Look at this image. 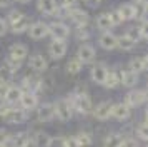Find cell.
<instances>
[{"label":"cell","instance_id":"cell-1","mask_svg":"<svg viewBox=\"0 0 148 147\" xmlns=\"http://www.w3.org/2000/svg\"><path fill=\"white\" fill-rule=\"evenodd\" d=\"M25 112L27 110H23V109L8 107V104L0 107V117L5 119L7 122H10V124H22V122H25V119H27V114Z\"/></svg>","mask_w":148,"mask_h":147},{"label":"cell","instance_id":"cell-2","mask_svg":"<svg viewBox=\"0 0 148 147\" xmlns=\"http://www.w3.org/2000/svg\"><path fill=\"white\" fill-rule=\"evenodd\" d=\"M8 24H10V30L14 33H23L30 27V19L22 12H12L8 15Z\"/></svg>","mask_w":148,"mask_h":147},{"label":"cell","instance_id":"cell-3","mask_svg":"<svg viewBox=\"0 0 148 147\" xmlns=\"http://www.w3.org/2000/svg\"><path fill=\"white\" fill-rule=\"evenodd\" d=\"M72 109H77L80 114H90L93 110V105H92V99L88 97L87 94H75L72 99H68Z\"/></svg>","mask_w":148,"mask_h":147},{"label":"cell","instance_id":"cell-4","mask_svg":"<svg viewBox=\"0 0 148 147\" xmlns=\"http://www.w3.org/2000/svg\"><path fill=\"white\" fill-rule=\"evenodd\" d=\"M55 107V115H57V119L62 120V122H68V120L72 119V105H70V102L68 100H57L53 104Z\"/></svg>","mask_w":148,"mask_h":147},{"label":"cell","instance_id":"cell-5","mask_svg":"<svg viewBox=\"0 0 148 147\" xmlns=\"http://www.w3.org/2000/svg\"><path fill=\"white\" fill-rule=\"evenodd\" d=\"M18 102H20V105L23 110H34L35 107L38 105V97L32 90H25V92H22Z\"/></svg>","mask_w":148,"mask_h":147},{"label":"cell","instance_id":"cell-6","mask_svg":"<svg viewBox=\"0 0 148 147\" xmlns=\"http://www.w3.org/2000/svg\"><path fill=\"white\" fill-rule=\"evenodd\" d=\"M48 33H50L55 40H65L68 37L70 30H68V27L65 25V24L55 22V24H52V25H48Z\"/></svg>","mask_w":148,"mask_h":147},{"label":"cell","instance_id":"cell-7","mask_svg":"<svg viewBox=\"0 0 148 147\" xmlns=\"http://www.w3.org/2000/svg\"><path fill=\"white\" fill-rule=\"evenodd\" d=\"M48 53H50V57L55 60L62 59L65 53H67V44L63 42V40H55L48 45Z\"/></svg>","mask_w":148,"mask_h":147},{"label":"cell","instance_id":"cell-8","mask_svg":"<svg viewBox=\"0 0 148 147\" xmlns=\"http://www.w3.org/2000/svg\"><path fill=\"white\" fill-rule=\"evenodd\" d=\"M28 33L34 40H42L43 37L48 35V25L43 24V22H35L28 27Z\"/></svg>","mask_w":148,"mask_h":147},{"label":"cell","instance_id":"cell-9","mask_svg":"<svg viewBox=\"0 0 148 147\" xmlns=\"http://www.w3.org/2000/svg\"><path fill=\"white\" fill-rule=\"evenodd\" d=\"M28 67H32L35 72H45L48 67V62L42 53H35L28 59Z\"/></svg>","mask_w":148,"mask_h":147},{"label":"cell","instance_id":"cell-10","mask_svg":"<svg viewBox=\"0 0 148 147\" xmlns=\"http://www.w3.org/2000/svg\"><path fill=\"white\" fill-rule=\"evenodd\" d=\"M77 59L80 60L82 64H88V62H93L95 59V49L88 44H83L78 49V53H77Z\"/></svg>","mask_w":148,"mask_h":147},{"label":"cell","instance_id":"cell-11","mask_svg":"<svg viewBox=\"0 0 148 147\" xmlns=\"http://www.w3.org/2000/svg\"><path fill=\"white\" fill-rule=\"evenodd\" d=\"M145 100H147V92H143V90H133V92H130L127 95L125 104L128 107H136V105H141Z\"/></svg>","mask_w":148,"mask_h":147},{"label":"cell","instance_id":"cell-12","mask_svg":"<svg viewBox=\"0 0 148 147\" xmlns=\"http://www.w3.org/2000/svg\"><path fill=\"white\" fill-rule=\"evenodd\" d=\"M37 115H38V120L40 122H50V120L55 117V107L53 104H42L40 107H38V112H37Z\"/></svg>","mask_w":148,"mask_h":147},{"label":"cell","instance_id":"cell-13","mask_svg":"<svg viewBox=\"0 0 148 147\" xmlns=\"http://www.w3.org/2000/svg\"><path fill=\"white\" fill-rule=\"evenodd\" d=\"M93 115L98 120H107L112 117V104L110 102H101L93 109Z\"/></svg>","mask_w":148,"mask_h":147},{"label":"cell","instance_id":"cell-14","mask_svg":"<svg viewBox=\"0 0 148 147\" xmlns=\"http://www.w3.org/2000/svg\"><path fill=\"white\" fill-rule=\"evenodd\" d=\"M68 15H70L72 22H73V24H77L78 27L87 25V24H88V20H90L88 13H87V12H83V10H80V8H72Z\"/></svg>","mask_w":148,"mask_h":147},{"label":"cell","instance_id":"cell-15","mask_svg":"<svg viewBox=\"0 0 148 147\" xmlns=\"http://www.w3.org/2000/svg\"><path fill=\"white\" fill-rule=\"evenodd\" d=\"M112 117L116 120H127L130 117V107L127 104H115L112 105Z\"/></svg>","mask_w":148,"mask_h":147},{"label":"cell","instance_id":"cell-16","mask_svg":"<svg viewBox=\"0 0 148 147\" xmlns=\"http://www.w3.org/2000/svg\"><path fill=\"white\" fill-rule=\"evenodd\" d=\"M37 7L45 15H55V12H57V0H38Z\"/></svg>","mask_w":148,"mask_h":147},{"label":"cell","instance_id":"cell-17","mask_svg":"<svg viewBox=\"0 0 148 147\" xmlns=\"http://www.w3.org/2000/svg\"><path fill=\"white\" fill-rule=\"evenodd\" d=\"M107 72H108L107 67L101 65V64L92 67V72H90L92 80H93V82H97V84H103V82H105V77H107Z\"/></svg>","mask_w":148,"mask_h":147},{"label":"cell","instance_id":"cell-18","mask_svg":"<svg viewBox=\"0 0 148 147\" xmlns=\"http://www.w3.org/2000/svg\"><path fill=\"white\" fill-rule=\"evenodd\" d=\"M116 39L118 37H115L112 32H105L100 37V45L105 50H113V49H116Z\"/></svg>","mask_w":148,"mask_h":147},{"label":"cell","instance_id":"cell-19","mask_svg":"<svg viewBox=\"0 0 148 147\" xmlns=\"http://www.w3.org/2000/svg\"><path fill=\"white\" fill-rule=\"evenodd\" d=\"M27 55H28L27 45H23V44H14V45L10 47V55L8 57H14L17 60H23Z\"/></svg>","mask_w":148,"mask_h":147},{"label":"cell","instance_id":"cell-20","mask_svg":"<svg viewBox=\"0 0 148 147\" xmlns=\"http://www.w3.org/2000/svg\"><path fill=\"white\" fill-rule=\"evenodd\" d=\"M20 95H22V89L20 87H8L7 90H5V94H3V99H5V102L7 104H15L17 100H20Z\"/></svg>","mask_w":148,"mask_h":147},{"label":"cell","instance_id":"cell-21","mask_svg":"<svg viewBox=\"0 0 148 147\" xmlns=\"http://www.w3.org/2000/svg\"><path fill=\"white\" fill-rule=\"evenodd\" d=\"M120 82L125 87H133L138 82V74L133 72V70H123L120 75Z\"/></svg>","mask_w":148,"mask_h":147},{"label":"cell","instance_id":"cell-22","mask_svg":"<svg viewBox=\"0 0 148 147\" xmlns=\"http://www.w3.org/2000/svg\"><path fill=\"white\" fill-rule=\"evenodd\" d=\"M28 142H30V139L27 137V134L18 132V134L10 135V142L8 144L12 147H28Z\"/></svg>","mask_w":148,"mask_h":147},{"label":"cell","instance_id":"cell-23","mask_svg":"<svg viewBox=\"0 0 148 147\" xmlns=\"http://www.w3.org/2000/svg\"><path fill=\"white\" fill-rule=\"evenodd\" d=\"M50 142H52V137L47 132H43V130L35 132V135H34L35 147H50Z\"/></svg>","mask_w":148,"mask_h":147},{"label":"cell","instance_id":"cell-24","mask_svg":"<svg viewBox=\"0 0 148 147\" xmlns=\"http://www.w3.org/2000/svg\"><path fill=\"white\" fill-rule=\"evenodd\" d=\"M118 12H120L123 20H132V19L136 17V7L132 5V3H123V5L118 8Z\"/></svg>","mask_w":148,"mask_h":147},{"label":"cell","instance_id":"cell-25","mask_svg":"<svg viewBox=\"0 0 148 147\" xmlns=\"http://www.w3.org/2000/svg\"><path fill=\"white\" fill-rule=\"evenodd\" d=\"M135 44H136V40H133L128 33L116 39V47H120L121 50H132V49L135 47Z\"/></svg>","mask_w":148,"mask_h":147},{"label":"cell","instance_id":"cell-26","mask_svg":"<svg viewBox=\"0 0 148 147\" xmlns=\"http://www.w3.org/2000/svg\"><path fill=\"white\" fill-rule=\"evenodd\" d=\"M118 84H120V77H118V74L115 72V70H108L103 85L107 87V89H115Z\"/></svg>","mask_w":148,"mask_h":147},{"label":"cell","instance_id":"cell-27","mask_svg":"<svg viewBox=\"0 0 148 147\" xmlns=\"http://www.w3.org/2000/svg\"><path fill=\"white\" fill-rule=\"evenodd\" d=\"M121 144H123L121 134H110L103 142V147H121Z\"/></svg>","mask_w":148,"mask_h":147},{"label":"cell","instance_id":"cell-28","mask_svg":"<svg viewBox=\"0 0 148 147\" xmlns=\"http://www.w3.org/2000/svg\"><path fill=\"white\" fill-rule=\"evenodd\" d=\"M20 67H22V60H17V59H14V57H8V59L5 60L3 70H7L8 74H15Z\"/></svg>","mask_w":148,"mask_h":147},{"label":"cell","instance_id":"cell-29","mask_svg":"<svg viewBox=\"0 0 148 147\" xmlns=\"http://www.w3.org/2000/svg\"><path fill=\"white\" fill-rule=\"evenodd\" d=\"M97 27L101 28V30H107V28H110V27H113L112 19H110V13H101L100 17L97 19Z\"/></svg>","mask_w":148,"mask_h":147},{"label":"cell","instance_id":"cell-30","mask_svg":"<svg viewBox=\"0 0 148 147\" xmlns=\"http://www.w3.org/2000/svg\"><path fill=\"white\" fill-rule=\"evenodd\" d=\"M75 137L78 140V146L80 147H90L92 146V135L88 132H80V134H77Z\"/></svg>","mask_w":148,"mask_h":147},{"label":"cell","instance_id":"cell-31","mask_svg":"<svg viewBox=\"0 0 148 147\" xmlns=\"http://www.w3.org/2000/svg\"><path fill=\"white\" fill-rule=\"evenodd\" d=\"M82 67H83V64L78 59H72L67 64V70H68V74H78L82 70Z\"/></svg>","mask_w":148,"mask_h":147},{"label":"cell","instance_id":"cell-32","mask_svg":"<svg viewBox=\"0 0 148 147\" xmlns=\"http://www.w3.org/2000/svg\"><path fill=\"white\" fill-rule=\"evenodd\" d=\"M145 69V65H143V59H140V57H136V59H132V62H130V70H133V72H141Z\"/></svg>","mask_w":148,"mask_h":147},{"label":"cell","instance_id":"cell-33","mask_svg":"<svg viewBox=\"0 0 148 147\" xmlns=\"http://www.w3.org/2000/svg\"><path fill=\"white\" fill-rule=\"evenodd\" d=\"M10 142V132L5 129H0V146H7Z\"/></svg>","mask_w":148,"mask_h":147},{"label":"cell","instance_id":"cell-34","mask_svg":"<svg viewBox=\"0 0 148 147\" xmlns=\"http://www.w3.org/2000/svg\"><path fill=\"white\" fill-rule=\"evenodd\" d=\"M88 35H90V32L87 30V25L78 27V28H77V39H78V40H85V39H88Z\"/></svg>","mask_w":148,"mask_h":147},{"label":"cell","instance_id":"cell-35","mask_svg":"<svg viewBox=\"0 0 148 147\" xmlns=\"http://www.w3.org/2000/svg\"><path fill=\"white\" fill-rule=\"evenodd\" d=\"M138 135H140V139L148 140V124H141L138 127Z\"/></svg>","mask_w":148,"mask_h":147},{"label":"cell","instance_id":"cell-36","mask_svg":"<svg viewBox=\"0 0 148 147\" xmlns=\"http://www.w3.org/2000/svg\"><path fill=\"white\" fill-rule=\"evenodd\" d=\"M110 19H112V24H113V25H118V24H121V22H123V19H121V15H120V12H118V10L110 13Z\"/></svg>","mask_w":148,"mask_h":147},{"label":"cell","instance_id":"cell-37","mask_svg":"<svg viewBox=\"0 0 148 147\" xmlns=\"http://www.w3.org/2000/svg\"><path fill=\"white\" fill-rule=\"evenodd\" d=\"M50 147H65V139L63 137H52V142H50Z\"/></svg>","mask_w":148,"mask_h":147},{"label":"cell","instance_id":"cell-38","mask_svg":"<svg viewBox=\"0 0 148 147\" xmlns=\"http://www.w3.org/2000/svg\"><path fill=\"white\" fill-rule=\"evenodd\" d=\"M65 147H80L77 137H67V139H65Z\"/></svg>","mask_w":148,"mask_h":147},{"label":"cell","instance_id":"cell-39","mask_svg":"<svg viewBox=\"0 0 148 147\" xmlns=\"http://www.w3.org/2000/svg\"><path fill=\"white\" fill-rule=\"evenodd\" d=\"M121 147H138V142L135 139H123Z\"/></svg>","mask_w":148,"mask_h":147},{"label":"cell","instance_id":"cell-40","mask_svg":"<svg viewBox=\"0 0 148 147\" xmlns=\"http://www.w3.org/2000/svg\"><path fill=\"white\" fill-rule=\"evenodd\" d=\"M140 35L143 37V39L148 40V22H147V24H143V25L140 27Z\"/></svg>","mask_w":148,"mask_h":147},{"label":"cell","instance_id":"cell-41","mask_svg":"<svg viewBox=\"0 0 148 147\" xmlns=\"http://www.w3.org/2000/svg\"><path fill=\"white\" fill-rule=\"evenodd\" d=\"M75 2H77V0H63V2H62V5L65 7L67 10H72V8L75 7Z\"/></svg>","mask_w":148,"mask_h":147},{"label":"cell","instance_id":"cell-42","mask_svg":"<svg viewBox=\"0 0 148 147\" xmlns=\"http://www.w3.org/2000/svg\"><path fill=\"white\" fill-rule=\"evenodd\" d=\"M5 32H7V22L0 19V37H2V35H5Z\"/></svg>","mask_w":148,"mask_h":147},{"label":"cell","instance_id":"cell-43","mask_svg":"<svg viewBox=\"0 0 148 147\" xmlns=\"http://www.w3.org/2000/svg\"><path fill=\"white\" fill-rule=\"evenodd\" d=\"M10 2H12V0H0V7H2V8H3V7H8Z\"/></svg>","mask_w":148,"mask_h":147},{"label":"cell","instance_id":"cell-44","mask_svg":"<svg viewBox=\"0 0 148 147\" xmlns=\"http://www.w3.org/2000/svg\"><path fill=\"white\" fill-rule=\"evenodd\" d=\"M143 65H145V69L148 70V55L145 57V59H143Z\"/></svg>","mask_w":148,"mask_h":147},{"label":"cell","instance_id":"cell-45","mask_svg":"<svg viewBox=\"0 0 148 147\" xmlns=\"http://www.w3.org/2000/svg\"><path fill=\"white\" fill-rule=\"evenodd\" d=\"M3 82H5V80H3V77H2V75H0V89L3 87Z\"/></svg>","mask_w":148,"mask_h":147},{"label":"cell","instance_id":"cell-46","mask_svg":"<svg viewBox=\"0 0 148 147\" xmlns=\"http://www.w3.org/2000/svg\"><path fill=\"white\" fill-rule=\"evenodd\" d=\"M143 5H145V8L148 10V0H145V2H143Z\"/></svg>","mask_w":148,"mask_h":147},{"label":"cell","instance_id":"cell-47","mask_svg":"<svg viewBox=\"0 0 148 147\" xmlns=\"http://www.w3.org/2000/svg\"><path fill=\"white\" fill-rule=\"evenodd\" d=\"M20 3H27V2H30V0H18Z\"/></svg>","mask_w":148,"mask_h":147},{"label":"cell","instance_id":"cell-48","mask_svg":"<svg viewBox=\"0 0 148 147\" xmlns=\"http://www.w3.org/2000/svg\"><path fill=\"white\" fill-rule=\"evenodd\" d=\"M135 2H136V3H143V2H145V0H135Z\"/></svg>","mask_w":148,"mask_h":147},{"label":"cell","instance_id":"cell-49","mask_svg":"<svg viewBox=\"0 0 148 147\" xmlns=\"http://www.w3.org/2000/svg\"><path fill=\"white\" fill-rule=\"evenodd\" d=\"M147 124H148V110H147Z\"/></svg>","mask_w":148,"mask_h":147},{"label":"cell","instance_id":"cell-50","mask_svg":"<svg viewBox=\"0 0 148 147\" xmlns=\"http://www.w3.org/2000/svg\"><path fill=\"white\" fill-rule=\"evenodd\" d=\"M0 147H7V146H0Z\"/></svg>","mask_w":148,"mask_h":147}]
</instances>
